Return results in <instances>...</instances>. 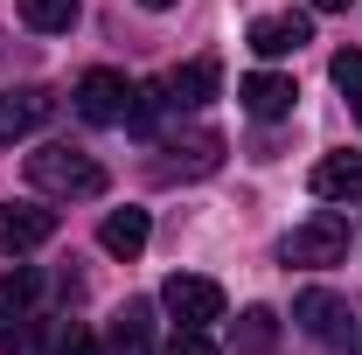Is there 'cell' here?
I'll use <instances>...</instances> for the list:
<instances>
[{"label":"cell","instance_id":"cell-6","mask_svg":"<svg viewBox=\"0 0 362 355\" xmlns=\"http://www.w3.org/2000/svg\"><path fill=\"white\" fill-rule=\"evenodd\" d=\"M237 98H244V112H251V119H286V112L300 105V84H293V77H279V70H251V77L237 84Z\"/></svg>","mask_w":362,"mask_h":355},{"label":"cell","instance_id":"cell-2","mask_svg":"<svg viewBox=\"0 0 362 355\" xmlns=\"http://www.w3.org/2000/svg\"><path fill=\"white\" fill-rule=\"evenodd\" d=\"M349 258V216L341 209H314L307 223H293V237H286V265H341Z\"/></svg>","mask_w":362,"mask_h":355},{"label":"cell","instance_id":"cell-23","mask_svg":"<svg viewBox=\"0 0 362 355\" xmlns=\"http://www.w3.org/2000/svg\"><path fill=\"white\" fill-rule=\"evenodd\" d=\"M356 112H362V105H356Z\"/></svg>","mask_w":362,"mask_h":355},{"label":"cell","instance_id":"cell-3","mask_svg":"<svg viewBox=\"0 0 362 355\" xmlns=\"http://www.w3.org/2000/svg\"><path fill=\"white\" fill-rule=\"evenodd\" d=\"M160 307L175 313L181 327H209V320H223V286L216 279H195V272H175L160 286Z\"/></svg>","mask_w":362,"mask_h":355},{"label":"cell","instance_id":"cell-19","mask_svg":"<svg viewBox=\"0 0 362 355\" xmlns=\"http://www.w3.org/2000/svg\"><path fill=\"white\" fill-rule=\"evenodd\" d=\"M168 355H216V342H209L202 327H181L175 342H168Z\"/></svg>","mask_w":362,"mask_h":355},{"label":"cell","instance_id":"cell-17","mask_svg":"<svg viewBox=\"0 0 362 355\" xmlns=\"http://www.w3.org/2000/svg\"><path fill=\"white\" fill-rule=\"evenodd\" d=\"M35 349H42V334H35V320H28V313L0 327V355H35Z\"/></svg>","mask_w":362,"mask_h":355},{"label":"cell","instance_id":"cell-13","mask_svg":"<svg viewBox=\"0 0 362 355\" xmlns=\"http://www.w3.org/2000/svg\"><path fill=\"white\" fill-rule=\"evenodd\" d=\"M216 56H195V63H181L175 77H168V91H175V105H202V98H216Z\"/></svg>","mask_w":362,"mask_h":355},{"label":"cell","instance_id":"cell-18","mask_svg":"<svg viewBox=\"0 0 362 355\" xmlns=\"http://www.w3.org/2000/svg\"><path fill=\"white\" fill-rule=\"evenodd\" d=\"M327 77H334L341 91H362V49H341V56L327 63Z\"/></svg>","mask_w":362,"mask_h":355},{"label":"cell","instance_id":"cell-14","mask_svg":"<svg viewBox=\"0 0 362 355\" xmlns=\"http://www.w3.org/2000/svg\"><path fill=\"white\" fill-rule=\"evenodd\" d=\"M146 342H153V307L133 300V307L112 320V355H146Z\"/></svg>","mask_w":362,"mask_h":355},{"label":"cell","instance_id":"cell-21","mask_svg":"<svg viewBox=\"0 0 362 355\" xmlns=\"http://www.w3.org/2000/svg\"><path fill=\"white\" fill-rule=\"evenodd\" d=\"M314 7H320V14H334V7H356V0H314Z\"/></svg>","mask_w":362,"mask_h":355},{"label":"cell","instance_id":"cell-4","mask_svg":"<svg viewBox=\"0 0 362 355\" xmlns=\"http://www.w3.org/2000/svg\"><path fill=\"white\" fill-rule=\"evenodd\" d=\"M77 112H84L90 126H126V112H133V84H126L119 70H84V84H77Z\"/></svg>","mask_w":362,"mask_h":355},{"label":"cell","instance_id":"cell-16","mask_svg":"<svg viewBox=\"0 0 362 355\" xmlns=\"http://www.w3.org/2000/svg\"><path fill=\"white\" fill-rule=\"evenodd\" d=\"M14 7H21V21L42 28V35H63V28L77 21V0H14Z\"/></svg>","mask_w":362,"mask_h":355},{"label":"cell","instance_id":"cell-8","mask_svg":"<svg viewBox=\"0 0 362 355\" xmlns=\"http://www.w3.org/2000/svg\"><path fill=\"white\" fill-rule=\"evenodd\" d=\"M49 112H56V98H49V91H35V84H28V91H7V98H0V146L28 139Z\"/></svg>","mask_w":362,"mask_h":355},{"label":"cell","instance_id":"cell-11","mask_svg":"<svg viewBox=\"0 0 362 355\" xmlns=\"http://www.w3.org/2000/svg\"><path fill=\"white\" fill-rule=\"evenodd\" d=\"M314 195L320 202H356L362 195V153H327L314 168Z\"/></svg>","mask_w":362,"mask_h":355},{"label":"cell","instance_id":"cell-7","mask_svg":"<svg viewBox=\"0 0 362 355\" xmlns=\"http://www.w3.org/2000/svg\"><path fill=\"white\" fill-rule=\"evenodd\" d=\"M293 320H300V334H314V342H341V334H349V307H341L327 286H307V293L293 300Z\"/></svg>","mask_w":362,"mask_h":355},{"label":"cell","instance_id":"cell-22","mask_svg":"<svg viewBox=\"0 0 362 355\" xmlns=\"http://www.w3.org/2000/svg\"><path fill=\"white\" fill-rule=\"evenodd\" d=\"M139 7H153V14H160V7H175V0H139Z\"/></svg>","mask_w":362,"mask_h":355},{"label":"cell","instance_id":"cell-5","mask_svg":"<svg viewBox=\"0 0 362 355\" xmlns=\"http://www.w3.org/2000/svg\"><path fill=\"white\" fill-rule=\"evenodd\" d=\"M244 42L258 49L265 63H272V56H300V49L314 42V21H307V14H258Z\"/></svg>","mask_w":362,"mask_h":355},{"label":"cell","instance_id":"cell-12","mask_svg":"<svg viewBox=\"0 0 362 355\" xmlns=\"http://www.w3.org/2000/svg\"><path fill=\"white\" fill-rule=\"evenodd\" d=\"M168 168H181V175H216L223 168V139L216 133H188V139H168Z\"/></svg>","mask_w":362,"mask_h":355},{"label":"cell","instance_id":"cell-1","mask_svg":"<svg viewBox=\"0 0 362 355\" xmlns=\"http://www.w3.org/2000/svg\"><path fill=\"white\" fill-rule=\"evenodd\" d=\"M28 181L42 195H105V168L84 146H35L28 153Z\"/></svg>","mask_w":362,"mask_h":355},{"label":"cell","instance_id":"cell-15","mask_svg":"<svg viewBox=\"0 0 362 355\" xmlns=\"http://www.w3.org/2000/svg\"><path fill=\"white\" fill-rule=\"evenodd\" d=\"M35 293H42V279H35L28 265H14L7 279H0V320H21V313L35 307Z\"/></svg>","mask_w":362,"mask_h":355},{"label":"cell","instance_id":"cell-20","mask_svg":"<svg viewBox=\"0 0 362 355\" xmlns=\"http://www.w3.org/2000/svg\"><path fill=\"white\" fill-rule=\"evenodd\" d=\"M56 355H98V334H90V327H77V320H70V334L56 342Z\"/></svg>","mask_w":362,"mask_h":355},{"label":"cell","instance_id":"cell-9","mask_svg":"<svg viewBox=\"0 0 362 355\" xmlns=\"http://www.w3.org/2000/svg\"><path fill=\"white\" fill-rule=\"evenodd\" d=\"M49 237H56V216L49 209H35V202H7L0 209V251H35Z\"/></svg>","mask_w":362,"mask_h":355},{"label":"cell","instance_id":"cell-10","mask_svg":"<svg viewBox=\"0 0 362 355\" xmlns=\"http://www.w3.org/2000/svg\"><path fill=\"white\" fill-rule=\"evenodd\" d=\"M146 237H153L146 209H112V216L98 223V244H105L112 258H139V251H146Z\"/></svg>","mask_w":362,"mask_h":355}]
</instances>
